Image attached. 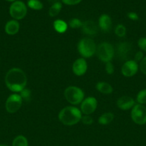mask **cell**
Returning <instances> with one entry per match:
<instances>
[{"label":"cell","instance_id":"obj_35","mask_svg":"<svg viewBox=\"0 0 146 146\" xmlns=\"http://www.w3.org/2000/svg\"><path fill=\"white\" fill-rule=\"evenodd\" d=\"M6 1H13V2H14V1H17V0H6Z\"/></svg>","mask_w":146,"mask_h":146},{"label":"cell","instance_id":"obj_15","mask_svg":"<svg viewBox=\"0 0 146 146\" xmlns=\"http://www.w3.org/2000/svg\"><path fill=\"white\" fill-rule=\"evenodd\" d=\"M99 27L104 32H109L112 28V19L107 14H102L99 18Z\"/></svg>","mask_w":146,"mask_h":146},{"label":"cell","instance_id":"obj_36","mask_svg":"<svg viewBox=\"0 0 146 146\" xmlns=\"http://www.w3.org/2000/svg\"><path fill=\"white\" fill-rule=\"evenodd\" d=\"M0 146H9V145H4V144H1V145H0Z\"/></svg>","mask_w":146,"mask_h":146},{"label":"cell","instance_id":"obj_24","mask_svg":"<svg viewBox=\"0 0 146 146\" xmlns=\"http://www.w3.org/2000/svg\"><path fill=\"white\" fill-rule=\"evenodd\" d=\"M19 93V95L21 97V98H22V100H24V101H27V102L30 101V100H31V92L29 88H24V89L21 90Z\"/></svg>","mask_w":146,"mask_h":146},{"label":"cell","instance_id":"obj_32","mask_svg":"<svg viewBox=\"0 0 146 146\" xmlns=\"http://www.w3.org/2000/svg\"><path fill=\"white\" fill-rule=\"evenodd\" d=\"M64 4H67V5H76V4H79L82 1V0H62Z\"/></svg>","mask_w":146,"mask_h":146},{"label":"cell","instance_id":"obj_7","mask_svg":"<svg viewBox=\"0 0 146 146\" xmlns=\"http://www.w3.org/2000/svg\"><path fill=\"white\" fill-rule=\"evenodd\" d=\"M131 118L135 123L144 125L146 123V108L141 104H136L131 111Z\"/></svg>","mask_w":146,"mask_h":146},{"label":"cell","instance_id":"obj_6","mask_svg":"<svg viewBox=\"0 0 146 146\" xmlns=\"http://www.w3.org/2000/svg\"><path fill=\"white\" fill-rule=\"evenodd\" d=\"M10 16L15 20L24 19L27 14V8L26 4L21 1H15L9 7Z\"/></svg>","mask_w":146,"mask_h":146},{"label":"cell","instance_id":"obj_21","mask_svg":"<svg viewBox=\"0 0 146 146\" xmlns=\"http://www.w3.org/2000/svg\"><path fill=\"white\" fill-rule=\"evenodd\" d=\"M12 146H28L27 138L24 135H18L13 141Z\"/></svg>","mask_w":146,"mask_h":146},{"label":"cell","instance_id":"obj_3","mask_svg":"<svg viewBox=\"0 0 146 146\" xmlns=\"http://www.w3.org/2000/svg\"><path fill=\"white\" fill-rule=\"evenodd\" d=\"M77 50L83 58H90L95 54L97 46L94 41L90 38H83L77 44Z\"/></svg>","mask_w":146,"mask_h":146},{"label":"cell","instance_id":"obj_11","mask_svg":"<svg viewBox=\"0 0 146 146\" xmlns=\"http://www.w3.org/2000/svg\"><path fill=\"white\" fill-rule=\"evenodd\" d=\"M139 66L134 60H128L123 64L121 68V72L124 76L132 77L137 74Z\"/></svg>","mask_w":146,"mask_h":146},{"label":"cell","instance_id":"obj_14","mask_svg":"<svg viewBox=\"0 0 146 146\" xmlns=\"http://www.w3.org/2000/svg\"><path fill=\"white\" fill-rule=\"evenodd\" d=\"M82 31L84 34L88 36H94L97 33V26L92 20H87L82 22Z\"/></svg>","mask_w":146,"mask_h":146},{"label":"cell","instance_id":"obj_29","mask_svg":"<svg viewBox=\"0 0 146 146\" xmlns=\"http://www.w3.org/2000/svg\"><path fill=\"white\" fill-rule=\"evenodd\" d=\"M137 45L140 48L146 52V37H142L137 41Z\"/></svg>","mask_w":146,"mask_h":146},{"label":"cell","instance_id":"obj_33","mask_svg":"<svg viewBox=\"0 0 146 146\" xmlns=\"http://www.w3.org/2000/svg\"><path fill=\"white\" fill-rule=\"evenodd\" d=\"M127 16L130 19L133 20V21H137V20L139 19V17L137 13L133 12V11H130V12L127 13Z\"/></svg>","mask_w":146,"mask_h":146},{"label":"cell","instance_id":"obj_25","mask_svg":"<svg viewBox=\"0 0 146 146\" xmlns=\"http://www.w3.org/2000/svg\"><path fill=\"white\" fill-rule=\"evenodd\" d=\"M115 33L116 35L119 37H123L125 36L126 34V28L125 26L123 24H118L117 27H115Z\"/></svg>","mask_w":146,"mask_h":146},{"label":"cell","instance_id":"obj_31","mask_svg":"<svg viewBox=\"0 0 146 146\" xmlns=\"http://www.w3.org/2000/svg\"><path fill=\"white\" fill-rule=\"evenodd\" d=\"M143 58H144V56H143V53L142 52V51H137V52H136V54H135L134 59L133 60L137 63L138 61H141Z\"/></svg>","mask_w":146,"mask_h":146},{"label":"cell","instance_id":"obj_27","mask_svg":"<svg viewBox=\"0 0 146 146\" xmlns=\"http://www.w3.org/2000/svg\"><path fill=\"white\" fill-rule=\"evenodd\" d=\"M81 121L84 125H90L93 123V118L90 115H84V116H82Z\"/></svg>","mask_w":146,"mask_h":146},{"label":"cell","instance_id":"obj_28","mask_svg":"<svg viewBox=\"0 0 146 146\" xmlns=\"http://www.w3.org/2000/svg\"><path fill=\"white\" fill-rule=\"evenodd\" d=\"M114 71H115L114 65L112 64L111 61L105 63V71L107 74L111 75V74H113V73H114Z\"/></svg>","mask_w":146,"mask_h":146},{"label":"cell","instance_id":"obj_20","mask_svg":"<svg viewBox=\"0 0 146 146\" xmlns=\"http://www.w3.org/2000/svg\"><path fill=\"white\" fill-rule=\"evenodd\" d=\"M62 8V5L60 1L54 3L49 9V15L52 17H56L60 14Z\"/></svg>","mask_w":146,"mask_h":146},{"label":"cell","instance_id":"obj_5","mask_svg":"<svg viewBox=\"0 0 146 146\" xmlns=\"http://www.w3.org/2000/svg\"><path fill=\"white\" fill-rule=\"evenodd\" d=\"M96 54L100 61L107 63L111 61L114 57L115 50L111 44L108 42H102L97 47Z\"/></svg>","mask_w":146,"mask_h":146},{"label":"cell","instance_id":"obj_2","mask_svg":"<svg viewBox=\"0 0 146 146\" xmlns=\"http://www.w3.org/2000/svg\"><path fill=\"white\" fill-rule=\"evenodd\" d=\"M82 112L78 108L74 106H67L59 113V120L63 125L72 126L78 123L82 118Z\"/></svg>","mask_w":146,"mask_h":146},{"label":"cell","instance_id":"obj_1","mask_svg":"<svg viewBox=\"0 0 146 146\" xmlns=\"http://www.w3.org/2000/svg\"><path fill=\"white\" fill-rule=\"evenodd\" d=\"M4 81L6 86L10 91L18 93L26 87L27 77L21 68H12L7 73Z\"/></svg>","mask_w":146,"mask_h":146},{"label":"cell","instance_id":"obj_8","mask_svg":"<svg viewBox=\"0 0 146 146\" xmlns=\"http://www.w3.org/2000/svg\"><path fill=\"white\" fill-rule=\"evenodd\" d=\"M22 101L23 100L19 94H11L8 97L6 101V110L9 113H14L20 109L22 105Z\"/></svg>","mask_w":146,"mask_h":146},{"label":"cell","instance_id":"obj_23","mask_svg":"<svg viewBox=\"0 0 146 146\" xmlns=\"http://www.w3.org/2000/svg\"><path fill=\"white\" fill-rule=\"evenodd\" d=\"M136 100H137V102L138 103V104H141V105L146 104V88L141 90L137 94Z\"/></svg>","mask_w":146,"mask_h":146},{"label":"cell","instance_id":"obj_10","mask_svg":"<svg viewBox=\"0 0 146 146\" xmlns=\"http://www.w3.org/2000/svg\"><path fill=\"white\" fill-rule=\"evenodd\" d=\"M133 49L132 44L129 42H121L117 44V55L122 61H128Z\"/></svg>","mask_w":146,"mask_h":146},{"label":"cell","instance_id":"obj_17","mask_svg":"<svg viewBox=\"0 0 146 146\" xmlns=\"http://www.w3.org/2000/svg\"><path fill=\"white\" fill-rule=\"evenodd\" d=\"M96 89L103 94H110L113 92V88L110 84L106 82H98L96 84Z\"/></svg>","mask_w":146,"mask_h":146},{"label":"cell","instance_id":"obj_16","mask_svg":"<svg viewBox=\"0 0 146 146\" xmlns=\"http://www.w3.org/2000/svg\"><path fill=\"white\" fill-rule=\"evenodd\" d=\"M4 29L8 35H15L19 30V24L17 20H10L7 22Z\"/></svg>","mask_w":146,"mask_h":146},{"label":"cell","instance_id":"obj_4","mask_svg":"<svg viewBox=\"0 0 146 146\" xmlns=\"http://www.w3.org/2000/svg\"><path fill=\"white\" fill-rule=\"evenodd\" d=\"M64 96L67 102L72 105H78L84 99V94L82 90L74 86L67 87L64 90Z\"/></svg>","mask_w":146,"mask_h":146},{"label":"cell","instance_id":"obj_12","mask_svg":"<svg viewBox=\"0 0 146 146\" xmlns=\"http://www.w3.org/2000/svg\"><path fill=\"white\" fill-rule=\"evenodd\" d=\"M87 70V64L84 58H79L72 64V71L77 76H83Z\"/></svg>","mask_w":146,"mask_h":146},{"label":"cell","instance_id":"obj_30","mask_svg":"<svg viewBox=\"0 0 146 146\" xmlns=\"http://www.w3.org/2000/svg\"><path fill=\"white\" fill-rule=\"evenodd\" d=\"M139 67H140V69L142 71V73L146 75V56H145L143 58V60L140 61Z\"/></svg>","mask_w":146,"mask_h":146},{"label":"cell","instance_id":"obj_22","mask_svg":"<svg viewBox=\"0 0 146 146\" xmlns=\"http://www.w3.org/2000/svg\"><path fill=\"white\" fill-rule=\"evenodd\" d=\"M27 5L30 9L34 10H41L43 8V4L39 0H29Z\"/></svg>","mask_w":146,"mask_h":146},{"label":"cell","instance_id":"obj_19","mask_svg":"<svg viewBox=\"0 0 146 146\" xmlns=\"http://www.w3.org/2000/svg\"><path fill=\"white\" fill-rule=\"evenodd\" d=\"M114 114L112 113H104L100 116L98 119V123L100 125H108L114 120Z\"/></svg>","mask_w":146,"mask_h":146},{"label":"cell","instance_id":"obj_13","mask_svg":"<svg viewBox=\"0 0 146 146\" xmlns=\"http://www.w3.org/2000/svg\"><path fill=\"white\" fill-rule=\"evenodd\" d=\"M135 105V101L132 97L128 96H123L119 98L117 101V106L123 111H127L133 108Z\"/></svg>","mask_w":146,"mask_h":146},{"label":"cell","instance_id":"obj_26","mask_svg":"<svg viewBox=\"0 0 146 146\" xmlns=\"http://www.w3.org/2000/svg\"><path fill=\"white\" fill-rule=\"evenodd\" d=\"M69 26L72 29H78L81 28L82 26V22L81 20H80L77 18L72 19L70 21H69Z\"/></svg>","mask_w":146,"mask_h":146},{"label":"cell","instance_id":"obj_34","mask_svg":"<svg viewBox=\"0 0 146 146\" xmlns=\"http://www.w3.org/2000/svg\"><path fill=\"white\" fill-rule=\"evenodd\" d=\"M48 1H50V2H52V3H55V2H57V1H59V0H47Z\"/></svg>","mask_w":146,"mask_h":146},{"label":"cell","instance_id":"obj_9","mask_svg":"<svg viewBox=\"0 0 146 146\" xmlns=\"http://www.w3.org/2000/svg\"><path fill=\"white\" fill-rule=\"evenodd\" d=\"M97 101L94 97L90 96L84 98L81 103L80 111L84 115H90L97 109Z\"/></svg>","mask_w":146,"mask_h":146},{"label":"cell","instance_id":"obj_18","mask_svg":"<svg viewBox=\"0 0 146 146\" xmlns=\"http://www.w3.org/2000/svg\"><path fill=\"white\" fill-rule=\"evenodd\" d=\"M54 30L60 34H63L67 29V24L62 19H57L53 24Z\"/></svg>","mask_w":146,"mask_h":146}]
</instances>
